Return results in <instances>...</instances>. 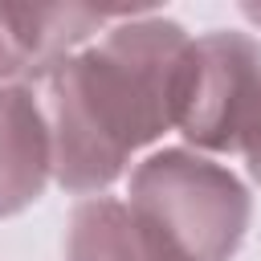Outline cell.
<instances>
[{
  "label": "cell",
  "instance_id": "1",
  "mask_svg": "<svg viewBox=\"0 0 261 261\" xmlns=\"http://www.w3.org/2000/svg\"><path fill=\"white\" fill-rule=\"evenodd\" d=\"M192 33L159 12L118 16L45 82L53 179L69 196H106L130 159L179 126Z\"/></svg>",
  "mask_w": 261,
  "mask_h": 261
},
{
  "label": "cell",
  "instance_id": "2",
  "mask_svg": "<svg viewBox=\"0 0 261 261\" xmlns=\"http://www.w3.org/2000/svg\"><path fill=\"white\" fill-rule=\"evenodd\" d=\"M126 208L167 261H232L253 220L249 188L188 147L147 155L130 171Z\"/></svg>",
  "mask_w": 261,
  "mask_h": 261
},
{
  "label": "cell",
  "instance_id": "3",
  "mask_svg": "<svg viewBox=\"0 0 261 261\" xmlns=\"http://www.w3.org/2000/svg\"><path fill=\"white\" fill-rule=\"evenodd\" d=\"M261 114V45L249 33L212 29L192 37L179 135L212 155H241Z\"/></svg>",
  "mask_w": 261,
  "mask_h": 261
},
{
  "label": "cell",
  "instance_id": "4",
  "mask_svg": "<svg viewBox=\"0 0 261 261\" xmlns=\"http://www.w3.org/2000/svg\"><path fill=\"white\" fill-rule=\"evenodd\" d=\"M118 16L86 4H0V86L8 77H45Z\"/></svg>",
  "mask_w": 261,
  "mask_h": 261
},
{
  "label": "cell",
  "instance_id": "5",
  "mask_svg": "<svg viewBox=\"0 0 261 261\" xmlns=\"http://www.w3.org/2000/svg\"><path fill=\"white\" fill-rule=\"evenodd\" d=\"M53 179L45 106L29 86H0V220L33 208Z\"/></svg>",
  "mask_w": 261,
  "mask_h": 261
},
{
  "label": "cell",
  "instance_id": "6",
  "mask_svg": "<svg viewBox=\"0 0 261 261\" xmlns=\"http://www.w3.org/2000/svg\"><path fill=\"white\" fill-rule=\"evenodd\" d=\"M65 261H167L126 200L90 196L69 212Z\"/></svg>",
  "mask_w": 261,
  "mask_h": 261
},
{
  "label": "cell",
  "instance_id": "7",
  "mask_svg": "<svg viewBox=\"0 0 261 261\" xmlns=\"http://www.w3.org/2000/svg\"><path fill=\"white\" fill-rule=\"evenodd\" d=\"M241 155H245V167H249V175L261 184V114H257V122H253V130H249V139H245Z\"/></svg>",
  "mask_w": 261,
  "mask_h": 261
},
{
  "label": "cell",
  "instance_id": "8",
  "mask_svg": "<svg viewBox=\"0 0 261 261\" xmlns=\"http://www.w3.org/2000/svg\"><path fill=\"white\" fill-rule=\"evenodd\" d=\"M241 12H245L253 24H261V4H241Z\"/></svg>",
  "mask_w": 261,
  "mask_h": 261
}]
</instances>
